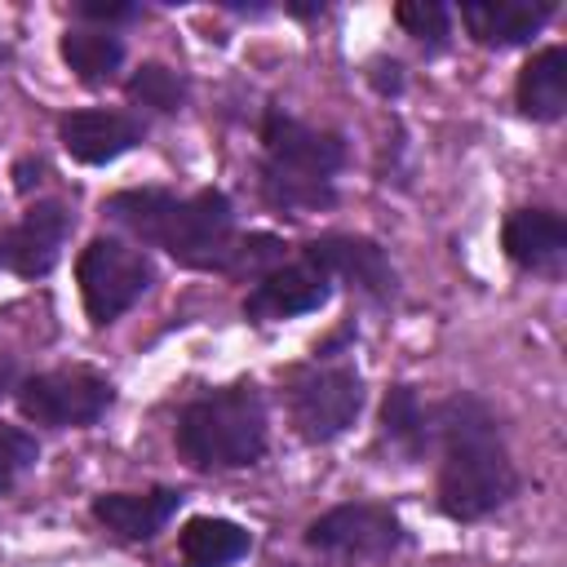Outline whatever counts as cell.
I'll return each mask as SVG.
<instances>
[{"label":"cell","mask_w":567,"mask_h":567,"mask_svg":"<svg viewBox=\"0 0 567 567\" xmlns=\"http://www.w3.org/2000/svg\"><path fill=\"white\" fill-rule=\"evenodd\" d=\"M58 137L71 159L80 164H111L124 151H133L146 137V124L133 120L128 111H106V106H84L58 120Z\"/></svg>","instance_id":"7c38bea8"},{"label":"cell","mask_w":567,"mask_h":567,"mask_svg":"<svg viewBox=\"0 0 567 567\" xmlns=\"http://www.w3.org/2000/svg\"><path fill=\"white\" fill-rule=\"evenodd\" d=\"M75 9V18H89V22H133L142 9L137 4H124V0H80V4H71Z\"/></svg>","instance_id":"603a6c76"},{"label":"cell","mask_w":567,"mask_h":567,"mask_svg":"<svg viewBox=\"0 0 567 567\" xmlns=\"http://www.w3.org/2000/svg\"><path fill=\"white\" fill-rule=\"evenodd\" d=\"M66 230H71V208L62 199L31 204L18 221L0 226V270L22 275V279L49 275L62 257Z\"/></svg>","instance_id":"9c48e42d"},{"label":"cell","mask_w":567,"mask_h":567,"mask_svg":"<svg viewBox=\"0 0 567 567\" xmlns=\"http://www.w3.org/2000/svg\"><path fill=\"white\" fill-rule=\"evenodd\" d=\"M13 394H18V412L49 430L93 425L115 403V385L97 368H84V363L35 372V377L18 381Z\"/></svg>","instance_id":"52a82bcc"},{"label":"cell","mask_w":567,"mask_h":567,"mask_svg":"<svg viewBox=\"0 0 567 567\" xmlns=\"http://www.w3.org/2000/svg\"><path fill=\"white\" fill-rule=\"evenodd\" d=\"M75 284H80V301H84L89 323L106 328L155 284V266L142 248L111 239V235H97L75 257Z\"/></svg>","instance_id":"8992f818"},{"label":"cell","mask_w":567,"mask_h":567,"mask_svg":"<svg viewBox=\"0 0 567 567\" xmlns=\"http://www.w3.org/2000/svg\"><path fill=\"white\" fill-rule=\"evenodd\" d=\"M439 509L456 523L496 514L518 492V470L501 439L496 412L474 394H452L439 408Z\"/></svg>","instance_id":"6da1fadb"},{"label":"cell","mask_w":567,"mask_h":567,"mask_svg":"<svg viewBox=\"0 0 567 567\" xmlns=\"http://www.w3.org/2000/svg\"><path fill=\"white\" fill-rule=\"evenodd\" d=\"M368 80L377 84V93H385V97H390V93H399V89H403V66H399L394 58H390V62H385V58H377V62H372V71H368Z\"/></svg>","instance_id":"cb8c5ba5"},{"label":"cell","mask_w":567,"mask_h":567,"mask_svg":"<svg viewBox=\"0 0 567 567\" xmlns=\"http://www.w3.org/2000/svg\"><path fill=\"white\" fill-rule=\"evenodd\" d=\"M306 545L332 558H350V563H368V558H385L403 545V523L390 505L377 501H350L337 505L328 514H319L306 527Z\"/></svg>","instance_id":"ba28073f"},{"label":"cell","mask_w":567,"mask_h":567,"mask_svg":"<svg viewBox=\"0 0 567 567\" xmlns=\"http://www.w3.org/2000/svg\"><path fill=\"white\" fill-rule=\"evenodd\" d=\"M102 213L124 226L128 235H137L142 244L164 248L173 261L190 266V270H221L235 275V257H239V239L235 235V208L221 190H195L186 199H177L173 190L159 186H142V190H120L102 204Z\"/></svg>","instance_id":"7a4b0ae2"},{"label":"cell","mask_w":567,"mask_h":567,"mask_svg":"<svg viewBox=\"0 0 567 567\" xmlns=\"http://www.w3.org/2000/svg\"><path fill=\"white\" fill-rule=\"evenodd\" d=\"M35 461H40V443H35L27 430L0 421V496L13 492V483H18L27 470H35Z\"/></svg>","instance_id":"7402d4cb"},{"label":"cell","mask_w":567,"mask_h":567,"mask_svg":"<svg viewBox=\"0 0 567 567\" xmlns=\"http://www.w3.org/2000/svg\"><path fill=\"white\" fill-rule=\"evenodd\" d=\"M381 439L408 461L425 456L434 430H430V416H425V408H421L412 385H390L385 390V399H381Z\"/></svg>","instance_id":"ac0fdd59"},{"label":"cell","mask_w":567,"mask_h":567,"mask_svg":"<svg viewBox=\"0 0 567 567\" xmlns=\"http://www.w3.org/2000/svg\"><path fill=\"white\" fill-rule=\"evenodd\" d=\"M9 385H13V354L0 350V394H4Z\"/></svg>","instance_id":"484cf974"},{"label":"cell","mask_w":567,"mask_h":567,"mask_svg":"<svg viewBox=\"0 0 567 567\" xmlns=\"http://www.w3.org/2000/svg\"><path fill=\"white\" fill-rule=\"evenodd\" d=\"M182 492L177 487H151V492H102L93 501V518L115 532L120 540H151L164 532V523L177 514Z\"/></svg>","instance_id":"9a60e30c"},{"label":"cell","mask_w":567,"mask_h":567,"mask_svg":"<svg viewBox=\"0 0 567 567\" xmlns=\"http://www.w3.org/2000/svg\"><path fill=\"white\" fill-rule=\"evenodd\" d=\"M301 257H310L328 279H346L350 288H359L377 306H385L399 292V275H394V266H390V257H385V248L377 239L323 235V239H310L301 248Z\"/></svg>","instance_id":"30bf717a"},{"label":"cell","mask_w":567,"mask_h":567,"mask_svg":"<svg viewBox=\"0 0 567 567\" xmlns=\"http://www.w3.org/2000/svg\"><path fill=\"white\" fill-rule=\"evenodd\" d=\"M31 173H40V159H22V164H18V182H13V186H18V190H31Z\"/></svg>","instance_id":"d4e9b609"},{"label":"cell","mask_w":567,"mask_h":567,"mask_svg":"<svg viewBox=\"0 0 567 567\" xmlns=\"http://www.w3.org/2000/svg\"><path fill=\"white\" fill-rule=\"evenodd\" d=\"M62 62L75 71L80 84H106L115 80L124 62V40L111 31H66L62 35Z\"/></svg>","instance_id":"d6986e66"},{"label":"cell","mask_w":567,"mask_h":567,"mask_svg":"<svg viewBox=\"0 0 567 567\" xmlns=\"http://www.w3.org/2000/svg\"><path fill=\"white\" fill-rule=\"evenodd\" d=\"M173 439L195 470H244L266 452V399L252 381L208 390L177 412Z\"/></svg>","instance_id":"277c9868"},{"label":"cell","mask_w":567,"mask_h":567,"mask_svg":"<svg viewBox=\"0 0 567 567\" xmlns=\"http://www.w3.org/2000/svg\"><path fill=\"white\" fill-rule=\"evenodd\" d=\"M284 399L306 443H332L363 412V377L350 363H306L288 372Z\"/></svg>","instance_id":"5b68a950"},{"label":"cell","mask_w":567,"mask_h":567,"mask_svg":"<svg viewBox=\"0 0 567 567\" xmlns=\"http://www.w3.org/2000/svg\"><path fill=\"white\" fill-rule=\"evenodd\" d=\"M554 13V0H474L461 4L465 31L483 49H514L527 44Z\"/></svg>","instance_id":"5bb4252c"},{"label":"cell","mask_w":567,"mask_h":567,"mask_svg":"<svg viewBox=\"0 0 567 567\" xmlns=\"http://www.w3.org/2000/svg\"><path fill=\"white\" fill-rule=\"evenodd\" d=\"M252 536L248 527L230 523V518H190L177 532V558L182 567H230L239 558H248Z\"/></svg>","instance_id":"e0dca14e"},{"label":"cell","mask_w":567,"mask_h":567,"mask_svg":"<svg viewBox=\"0 0 567 567\" xmlns=\"http://www.w3.org/2000/svg\"><path fill=\"white\" fill-rule=\"evenodd\" d=\"M288 567H292V563H288Z\"/></svg>","instance_id":"4316f807"},{"label":"cell","mask_w":567,"mask_h":567,"mask_svg":"<svg viewBox=\"0 0 567 567\" xmlns=\"http://www.w3.org/2000/svg\"><path fill=\"white\" fill-rule=\"evenodd\" d=\"M346 168V137L310 128L270 106L261 115V199L279 213H319L337 204V173Z\"/></svg>","instance_id":"3957f363"},{"label":"cell","mask_w":567,"mask_h":567,"mask_svg":"<svg viewBox=\"0 0 567 567\" xmlns=\"http://www.w3.org/2000/svg\"><path fill=\"white\" fill-rule=\"evenodd\" d=\"M124 93H128V102L151 106V111H159V115H173V111L186 106V80H182L173 66H164V62H142V66L128 75Z\"/></svg>","instance_id":"ffe728a7"},{"label":"cell","mask_w":567,"mask_h":567,"mask_svg":"<svg viewBox=\"0 0 567 567\" xmlns=\"http://www.w3.org/2000/svg\"><path fill=\"white\" fill-rule=\"evenodd\" d=\"M514 102L527 120H540V124H549L567 111V49L563 44H549L523 62Z\"/></svg>","instance_id":"2e32d148"},{"label":"cell","mask_w":567,"mask_h":567,"mask_svg":"<svg viewBox=\"0 0 567 567\" xmlns=\"http://www.w3.org/2000/svg\"><path fill=\"white\" fill-rule=\"evenodd\" d=\"M328 297H332V279L310 257H297V261H279L275 270L252 279V288L244 297V315L252 323H275V319L310 315V310L328 306Z\"/></svg>","instance_id":"8fae6325"},{"label":"cell","mask_w":567,"mask_h":567,"mask_svg":"<svg viewBox=\"0 0 567 567\" xmlns=\"http://www.w3.org/2000/svg\"><path fill=\"white\" fill-rule=\"evenodd\" d=\"M501 248L514 266L554 275L567 257V221L554 208H518L501 226Z\"/></svg>","instance_id":"4fadbf2b"},{"label":"cell","mask_w":567,"mask_h":567,"mask_svg":"<svg viewBox=\"0 0 567 567\" xmlns=\"http://www.w3.org/2000/svg\"><path fill=\"white\" fill-rule=\"evenodd\" d=\"M394 18L425 49H443L447 44V31H452V9L447 4H439V0H403L394 9Z\"/></svg>","instance_id":"44dd1931"}]
</instances>
